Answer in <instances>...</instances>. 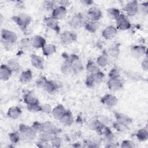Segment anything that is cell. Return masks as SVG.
<instances>
[{
	"instance_id": "cell-1",
	"label": "cell",
	"mask_w": 148,
	"mask_h": 148,
	"mask_svg": "<svg viewBox=\"0 0 148 148\" xmlns=\"http://www.w3.org/2000/svg\"><path fill=\"white\" fill-rule=\"evenodd\" d=\"M12 19L23 30L27 29L31 21V18L30 16L25 13L14 16L12 17Z\"/></svg>"
},
{
	"instance_id": "cell-2",
	"label": "cell",
	"mask_w": 148,
	"mask_h": 148,
	"mask_svg": "<svg viewBox=\"0 0 148 148\" xmlns=\"http://www.w3.org/2000/svg\"><path fill=\"white\" fill-rule=\"evenodd\" d=\"M103 78L104 74L101 71L94 74H90L86 78V84L88 87H92L96 84L101 83Z\"/></svg>"
},
{
	"instance_id": "cell-3",
	"label": "cell",
	"mask_w": 148,
	"mask_h": 148,
	"mask_svg": "<svg viewBox=\"0 0 148 148\" xmlns=\"http://www.w3.org/2000/svg\"><path fill=\"white\" fill-rule=\"evenodd\" d=\"M87 23L84 16L82 13H77L74 15L70 21L69 24L72 28L75 29H78Z\"/></svg>"
},
{
	"instance_id": "cell-4",
	"label": "cell",
	"mask_w": 148,
	"mask_h": 148,
	"mask_svg": "<svg viewBox=\"0 0 148 148\" xmlns=\"http://www.w3.org/2000/svg\"><path fill=\"white\" fill-rule=\"evenodd\" d=\"M68 60L71 65L73 73H78L83 69V65L77 56L75 54L71 55Z\"/></svg>"
},
{
	"instance_id": "cell-5",
	"label": "cell",
	"mask_w": 148,
	"mask_h": 148,
	"mask_svg": "<svg viewBox=\"0 0 148 148\" xmlns=\"http://www.w3.org/2000/svg\"><path fill=\"white\" fill-rule=\"evenodd\" d=\"M19 131L25 138L29 140H32L36 136V132L32 128V127H29L25 124H20Z\"/></svg>"
},
{
	"instance_id": "cell-6",
	"label": "cell",
	"mask_w": 148,
	"mask_h": 148,
	"mask_svg": "<svg viewBox=\"0 0 148 148\" xmlns=\"http://www.w3.org/2000/svg\"><path fill=\"white\" fill-rule=\"evenodd\" d=\"M61 41L64 45H68L75 42L76 40V35L72 32L65 31L61 34Z\"/></svg>"
},
{
	"instance_id": "cell-7",
	"label": "cell",
	"mask_w": 148,
	"mask_h": 148,
	"mask_svg": "<svg viewBox=\"0 0 148 148\" xmlns=\"http://www.w3.org/2000/svg\"><path fill=\"white\" fill-rule=\"evenodd\" d=\"M116 21L117 27L120 30H127L131 27V24L129 20L124 14H120Z\"/></svg>"
},
{
	"instance_id": "cell-8",
	"label": "cell",
	"mask_w": 148,
	"mask_h": 148,
	"mask_svg": "<svg viewBox=\"0 0 148 148\" xmlns=\"http://www.w3.org/2000/svg\"><path fill=\"white\" fill-rule=\"evenodd\" d=\"M124 10L129 16H132L135 15L139 10L138 2L136 1H132L129 2L125 5Z\"/></svg>"
},
{
	"instance_id": "cell-9",
	"label": "cell",
	"mask_w": 148,
	"mask_h": 148,
	"mask_svg": "<svg viewBox=\"0 0 148 148\" xmlns=\"http://www.w3.org/2000/svg\"><path fill=\"white\" fill-rule=\"evenodd\" d=\"M43 21L47 27H48L52 29L53 30L56 31L57 33L59 32L60 29V27L58 25V21L57 19L51 16V17H45L43 20Z\"/></svg>"
},
{
	"instance_id": "cell-10",
	"label": "cell",
	"mask_w": 148,
	"mask_h": 148,
	"mask_svg": "<svg viewBox=\"0 0 148 148\" xmlns=\"http://www.w3.org/2000/svg\"><path fill=\"white\" fill-rule=\"evenodd\" d=\"M1 36L2 40L9 42L12 43H14L17 39V36L14 32L5 29L2 30Z\"/></svg>"
},
{
	"instance_id": "cell-11",
	"label": "cell",
	"mask_w": 148,
	"mask_h": 148,
	"mask_svg": "<svg viewBox=\"0 0 148 148\" xmlns=\"http://www.w3.org/2000/svg\"><path fill=\"white\" fill-rule=\"evenodd\" d=\"M102 12L99 9L96 7H92L90 8L87 12L88 17L91 21H97L102 17Z\"/></svg>"
},
{
	"instance_id": "cell-12",
	"label": "cell",
	"mask_w": 148,
	"mask_h": 148,
	"mask_svg": "<svg viewBox=\"0 0 148 148\" xmlns=\"http://www.w3.org/2000/svg\"><path fill=\"white\" fill-rule=\"evenodd\" d=\"M101 101L104 105L109 107H112L117 105L118 102V99L113 95L106 94L101 98Z\"/></svg>"
},
{
	"instance_id": "cell-13",
	"label": "cell",
	"mask_w": 148,
	"mask_h": 148,
	"mask_svg": "<svg viewBox=\"0 0 148 148\" xmlns=\"http://www.w3.org/2000/svg\"><path fill=\"white\" fill-rule=\"evenodd\" d=\"M31 40V46L35 48H42L46 43V40L40 35H34Z\"/></svg>"
},
{
	"instance_id": "cell-14",
	"label": "cell",
	"mask_w": 148,
	"mask_h": 148,
	"mask_svg": "<svg viewBox=\"0 0 148 148\" xmlns=\"http://www.w3.org/2000/svg\"><path fill=\"white\" fill-rule=\"evenodd\" d=\"M117 34V29L113 25H109L106 27L102 31V36L106 39H113Z\"/></svg>"
},
{
	"instance_id": "cell-15",
	"label": "cell",
	"mask_w": 148,
	"mask_h": 148,
	"mask_svg": "<svg viewBox=\"0 0 148 148\" xmlns=\"http://www.w3.org/2000/svg\"><path fill=\"white\" fill-rule=\"evenodd\" d=\"M12 71L10 68L5 64H2L0 68V79L1 80L6 81L9 79L12 75Z\"/></svg>"
},
{
	"instance_id": "cell-16",
	"label": "cell",
	"mask_w": 148,
	"mask_h": 148,
	"mask_svg": "<svg viewBox=\"0 0 148 148\" xmlns=\"http://www.w3.org/2000/svg\"><path fill=\"white\" fill-rule=\"evenodd\" d=\"M66 14V10L65 7L63 6H58L56 7L52 12V17L57 20L64 18Z\"/></svg>"
},
{
	"instance_id": "cell-17",
	"label": "cell",
	"mask_w": 148,
	"mask_h": 148,
	"mask_svg": "<svg viewBox=\"0 0 148 148\" xmlns=\"http://www.w3.org/2000/svg\"><path fill=\"white\" fill-rule=\"evenodd\" d=\"M146 51V48L144 46L137 45L134 46L131 49V54L135 58H140L143 56Z\"/></svg>"
},
{
	"instance_id": "cell-18",
	"label": "cell",
	"mask_w": 148,
	"mask_h": 148,
	"mask_svg": "<svg viewBox=\"0 0 148 148\" xmlns=\"http://www.w3.org/2000/svg\"><path fill=\"white\" fill-rule=\"evenodd\" d=\"M108 86L110 90L116 91L123 87V83L119 78L109 79L108 82Z\"/></svg>"
},
{
	"instance_id": "cell-19",
	"label": "cell",
	"mask_w": 148,
	"mask_h": 148,
	"mask_svg": "<svg viewBox=\"0 0 148 148\" xmlns=\"http://www.w3.org/2000/svg\"><path fill=\"white\" fill-rule=\"evenodd\" d=\"M31 62L32 65L36 68L39 69H43L44 66L43 58L39 56L33 54L31 57Z\"/></svg>"
},
{
	"instance_id": "cell-20",
	"label": "cell",
	"mask_w": 148,
	"mask_h": 148,
	"mask_svg": "<svg viewBox=\"0 0 148 148\" xmlns=\"http://www.w3.org/2000/svg\"><path fill=\"white\" fill-rule=\"evenodd\" d=\"M115 117L117 120V122L122 124L124 125H126L127 127L132 123V119L130 117L124 114L120 113H116Z\"/></svg>"
},
{
	"instance_id": "cell-21",
	"label": "cell",
	"mask_w": 148,
	"mask_h": 148,
	"mask_svg": "<svg viewBox=\"0 0 148 148\" xmlns=\"http://www.w3.org/2000/svg\"><path fill=\"white\" fill-rule=\"evenodd\" d=\"M67 110L62 105H58L52 110V114L53 117L57 119L60 120V119L63 116V115L66 113Z\"/></svg>"
},
{
	"instance_id": "cell-22",
	"label": "cell",
	"mask_w": 148,
	"mask_h": 148,
	"mask_svg": "<svg viewBox=\"0 0 148 148\" xmlns=\"http://www.w3.org/2000/svg\"><path fill=\"white\" fill-rule=\"evenodd\" d=\"M58 130L59 129H58L57 128V127L56 125H54V124L50 121H48L42 123V131H49V132H53L56 135L59 132Z\"/></svg>"
},
{
	"instance_id": "cell-23",
	"label": "cell",
	"mask_w": 148,
	"mask_h": 148,
	"mask_svg": "<svg viewBox=\"0 0 148 148\" xmlns=\"http://www.w3.org/2000/svg\"><path fill=\"white\" fill-rule=\"evenodd\" d=\"M60 121L64 125L69 126L73 122V119L71 112L69 110H66V113L63 115V116L60 119Z\"/></svg>"
},
{
	"instance_id": "cell-24",
	"label": "cell",
	"mask_w": 148,
	"mask_h": 148,
	"mask_svg": "<svg viewBox=\"0 0 148 148\" xmlns=\"http://www.w3.org/2000/svg\"><path fill=\"white\" fill-rule=\"evenodd\" d=\"M21 114V110L17 106H11L8 110L7 114L8 116L13 119H16L18 118Z\"/></svg>"
},
{
	"instance_id": "cell-25",
	"label": "cell",
	"mask_w": 148,
	"mask_h": 148,
	"mask_svg": "<svg viewBox=\"0 0 148 148\" xmlns=\"http://www.w3.org/2000/svg\"><path fill=\"white\" fill-rule=\"evenodd\" d=\"M24 102L28 104L37 103L38 102V99L36 96L35 94L33 91H29L25 94L24 98Z\"/></svg>"
},
{
	"instance_id": "cell-26",
	"label": "cell",
	"mask_w": 148,
	"mask_h": 148,
	"mask_svg": "<svg viewBox=\"0 0 148 148\" xmlns=\"http://www.w3.org/2000/svg\"><path fill=\"white\" fill-rule=\"evenodd\" d=\"M20 81L22 83H27L32 79V73L30 69L23 71L20 76Z\"/></svg>"
},
{
	"instance_id": "cell-27",
	"label": "cell",
	"mask_w": 148,
	"mask_h": 148,
	"mask_svg": "<svg viewBox=\"0 0 148 148\" xmlns=\"http://www.w3.org/2000/svg\"><path fill=\"white\" fill-rule=\"evenodd\" d=\"M61 71L64 75H69L72 73H73L71 65L68 59L66 60L61 65Z\"/></svg>"
},
{
	"instance_id": "cell-28",
	"label": "cell",
	"mask_w": 148,
	"mask_h": 148,
	"mask_svg": "<svg viewBox=\"0 0 148 148\" xmlns=\"http://www.w3.org/2000/svg\"><path fill=\"white\" fill-rule=\"evenodd\" d=\"M86 69H87V71L90 74H94L100 71L98 65L91 60H90L88 61L86 65Z\"/></svg>"
},
{
	"instance_id": "cell-29",
	"label": "cell",
	"mask_w": 148,
	"mask_h": 148,
	"mask_svg": "<svg viewBox=\"0 0 148 148\" xmlns=\"http://www.w3.org/2000/svg\"><path fill=\"white\" fill-rule=\"evenodd\" d=\"M84 26L87 31L91 33H94L97 31V30L99 28V24L97 21H87Z\"/></svg>"
},
{
	"instance_id": "cell-30",
	"label": "cell",
	"mask_w": 148,
	"mask_h": 148,
	"mask_svg": "<svg viewBox=\"0 0 148 148\" xmlns=\"http://www.w3.org/2000/svg\"><path fill=\"white\" fill-rule=\"evenodd\" d=\"M42 50L44 55L49 56L56 51V46L53 44H46L42 47Z\"/></svg>"
},
{
	"instance_id": "cell-31",
	"label": "cell",
	"mask_w": 148,
	"mask_h": 148,
	"mask_svg": "<svg viewBox=\"0 0 148 148\" xmlns=\"http://www.w3.org/2000/svg\"><path fill=\"white\" fill-rule=\"evenodd\" d=\"M44 88L46 89V90L49 93L52 94V93L56 92V91L58 88V86L56 82H54L52 80H47Z\"/></svg>"
},
{
	"instance_id": "cell-32",
	"label": "cell",
	"mask_w": 148,
	"mask_h": 148,
	"mask_svg": "<svg viewBox=\"0 0 148 148\" xmlns=\"http://www.w3.org/2000/svg\"><path fill=\"white\" fill-rule=\"evenodd\" d=\"M56 135L53 132H49V131H41L39 134V138L41 140V141L44 142H47L49 141H51L53 138Z\"/></svg>"
},
{
	"instance_id": "cell-33",
	"label": "cell",
	"mask_w": 148,
	"mask_h": 148,
	"mask_svg": "<svg viewBox=\"0 0 148 148\" xmlns=\"http://www.w3.org/2000/svg\"><path fill=\"white\" fill-rule=\"evenodd\" d=\"M109 59L107 53L103 52L97 59V64L101 67H104L108 64Z\"/></svg>"
},
{
	"instance_id": "cell-34",
	"label": "cell",
	"mask_w": 148,
	"mask_h": 148,
	"mask_svg": "<svg viewBox=\"0 0 148 148\" xmlns=\"http://www.w3.org/2000/svg\"><path fill=\"white\" fill-rule=\"evenodd\" d=\"M107 13L109 17L112 20H116L120 15V10L116 8H111L107 10Z\"/></svg>"
},
{
	"instance_id": "cell-35",
	"label": "cell",
	"mask_w": 148,
	"mask_h": 148,
	"mask_svg": "<svg viewBox=\"0 0 148 148\" xmlns=\"http://www.w3.org/2000/svg\"><path fill=\"white\" fill-rule=\"evenodd\" d=\"M102 125V123L97 119H92L89 121L88 126V128L91 130L97 131Z\"/></svg>"
},
{
	"instance_id": "cell-36",
	"label": "cell",
	"mask_w": 148,
	"mask_h": 148,
	"mask_svg": "<svg viewBox=\"0 0 148 148\" xmlns=\"http://www.w3.org/2000/svg\"><path fill=\"white\" fill-rule=\"evenodd\" d=\"M136 137L140 141H146L148 139V133L146 130L140 129L136 133Z\"/></svg>"
},
{
	"instance_id": "cell-37",
	"label": "cell",
	"mask_w": 148,
	"mask_h": 148,
	"mask_svg": "<svg viewBox=\"0 0 148 148\" xmlns=\"http://www.w3.org/2000/svg\"><path fill=\"white\" fill-rule=\"evenodd\" d=\"M109 54L113 57H117L120 53V48H119V44H114L112 45L109 50H108Z\"/></svg>"
},
{
	"instance_id": "cell-38",
	"label": "cell",
	"mask_w": 148,
	"mask_h": 148,
	"mask_svg": "<svg viewBox=\"0 0 148 148\" xmlns=\"http://www.w3.org/2000/svg\"><path fill=\"white\" fill-rule=\"evenodd\" d=\"M7 65L10 68V69L12 71H16L19 69L20 66L19 64L17 62V61L14 59H10L8 61Z\"/></svg>"
},
{
	"instance_id": "cell-39",
	"label": "cell",
	"mask_w": 148,
	"mask_h": 148,
	"mask_svg": "<svg viewBox=\"0 0 148 148\" xmlns=\"http://www.w3.org/2000/svg\"><path fill=\"white\" fill-rule=\"evenodd\" d=\"M27 108L29 112H39V111H41V109H42L41 106L39 105V103L28 104Z\"/></svg>"
},
{
	"instance_id": "cell-40",
	"label": "cell",
	"mask_w": 148,
	"mask_h": 148,
	"mask_svg": "<svg viewBox=\"0 0 148 148\" xmlns=\"http://www.w3.org/2000/svg\"><path fill=\"white\" fill-rule=\"evenodd\" d=\"M113 127L118 131L119 132H125L127 131H128V128L127 126L124 125L122 124H120L118 122H116L114 123H113Z\"/></svg>"
},
{
	"instance_id": "cell-41",
	"label": "cell",
	"mask_w": 148,
	"mask_h": 148,
	"mask_svg": "<svg viewBox=\"0 0 148 148\" xmlns=\"http://www.w3.org/2000/svg\"><path fill=\"white\" fill-rule=\"evenodd\" d=\"M10 141L13 143H17L20 140V135L18 132H13L9 135Z\"/></svg>"
},
{
	"instance_id": "cell-42",
	"label": "cell",
	"mask_w": 148,
	"mask_h": 148,
	"mask_svg": "<svg viewBox=\"0 0 148 148\" xmlns=\"http://www.w3.org/2000/svg\"><path fill=\"white\" fill-rule=\"evenodd\" d=\"M51 142V145L53 147H60L61 143H62V140L60 138L57 136L56 135H55L53 139H51V140L50 141Z\"/></svg>"
},
{
	"instance_id": "cell-43",
	"label": "cell",
	"mask_w": 148,
	"mask_h": 148,
	"mask_svg": "<svg viewBox=\"0 0 148 148\" xmlns=\"http://www.w3.org/2000/svg\"><path fill=\"white\" fill-rule=\"evenodd\" d=\"M31 46V40L27 38H23L20 41V46L22 49H28Z\"/></svg>"
},
{
	"instance_id": "cell-44",
	"label": "cell",
	"mask_w": 148,
	"mask_h": 148,
	"mask_svg": "<svg viewBox=\"0 0 148 148\" xmlns=\"http://www.w3.org/2000/svg\"><path fill=\"white\" fill-rule=\"evenodd\" d=\"M31 127L36 132H40L42 131V123L38 121L34 122Z\"/></svg>"
},
{
	"instance_id": "cell-45",
	"label": "cell",
	"mask_w": 148,
	"mask_h": 148,
	"mask_svg": "<svg viewBox=\"0 0 148 148\" xmlns=\"http://www.w3.org/2000/svg\"><path fill=\"white\" fill-rule=\"evenodd\" d=\"M109 76L110 79L119 78L120 74H119V71L116 69H112L109 73Z\"/></svg>"
},
{
	"instance_id": "cell-46",
	"label": "cell",
	"mask_w": 148,
	"mask_h": 148,
	"mask_svg": "<svg viewBox=\"0 0 148 148\" xmlns=\"http://www.w3.org/2000/svg\"><path fill=\"white\" fill-rule=\"evenodd\" d=\"M121 147H123V148H125V147L131 148V147H135V145L131 140H125L123 141V142L121 143Z\"/></svg>"
},
{
	"instance_id": "cell-47",
	"label": "cell",
	"mask_w": 148,
	"mask_h": 148,
	"mask_svg": "<svg viewBox=\"0 0 148 148\" xmlns=\"http://www.w3.org/2000/svg\"><path fill=\"white\" fill-rule=\"evenodd\" d=\"M47 79L43 76L40 77L39 78H38V79L36 81V84L38 85V86L40 87H44L45 86V84L46 83Z\"/></svg>"
},
{
	"instance_id": "cell-48",
	"label": "cell",
	"mask_w": 148,
	"mask_h": 148,
	"mask_svg": "<svg viewBox=\"0 0 148 148\" xmlns=\"http://www.w3.org/2000/svg\"><path fill=\"white\" fill-rule=\"evenodd\" d=\"M41 108H42L41 112H43L46 113H49L51 112H52L51 106L49 104H45V105L41 106Z\"/></svg>"
},
{
	"instance_id": "cell-49",
	"label": "cell",
	"mask_w": 148,
	"mask_h": 148,
	"mask_svg": "<svg viewBox=\"0 0 148 148\" xmlns=\"http://www.w3.org/2000/svg\"><path fill=\"white\" fill-rule=\"evenodd\" d=\"M12 43L2 40V45L6 50H10L12 46Z\"/></svg>"
},
{
	"instance_id": "cell-50",
	"label": "cell",
	"mask_w": 148,
	"mask_h": 148,
	"mask_svg": "<svg viewBox=\"0 0 148 148\" xmlns=\"http://www.w3.org/2000/svg\"><path fill=\"white\" fill-rule=\"evenodd\" d=\"M147 2L143 3L142 4L141 7H140V10L142 11V12L145 14H146L147 13V10H148V5H147Z\"/></svg>"
},
{
	"instance_id": "cell-51",
	"label": "cell",
	"mask_w": 148,
	"mask_h": 148,
	"mask_svg": "<svg viewBox=\"0 0 148 148\" xmlns=\"http://www.w3.org/2000/svg\"><path fill=\"white\" fill-rule=\"evenodd\" d=\"M142 68L145 70L147 71V68H148V62H147V58H146L143 60V61L142 62Z\"/></svg>"
}]
</instances>
